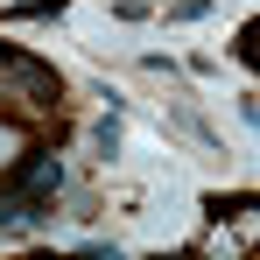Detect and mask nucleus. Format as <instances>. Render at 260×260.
Instances as JSON below:
<instances>
[{"label": "nucleus", "mask_w": 260, "mask_h": 260, "mask_svg": "<svg viewBox=\"0 0 260 260\" xmlns=\"http://www.w3.org/2000/svg\"><path fill=\"white\" fill-rule=\"evenodd\" d=\"M246 56H253V63H260V28H253V36H246Z\"/></svg>", "instance_id": "39448f33"}, {"label": "nucleus", "mask_w": 260, "mask_h": 260, "mask_svg": "<svg viewBox=\"0 0 260 260\" xmlns=\"http://www.w3.org/2000/svg\"><path fill=\"white\" fill-rule=\"evenodd\" d=\"M0 63H7V71L28 85V99H56V91H63V78H56L49 63H36V56H0Z\"/></svg>", "instance_id": "f03ea898"}, {"label": "nucleus", "mask_w": 260, "mask_h": 260, "mask_svg": "<svg viewBox=\"0 0 260 260\" xmlns=\"http://www.w3.org/2000/svg\"><path fill=\"white\" fill-rule=\"evenodd\" d=\"M239 239H253V246H260V204H253V211H239Z\"/></svg>", "instance_id": "20e7f679"}, {"label": "nucleus", "mask_w": 260, "mask_h": 260, "mask_svg": "<svg viewBox=\"0 0 260 260\" xmlns=\"http://www.w3.org/2000/svg\"><path fill=\"white\" fill-rule=\"evenodd\" d=\"M56 183H63V162L43 148V155H28V169H21V183H14V190L28 197V211H43L49 197H56Z\"/></svg>", "instance_id": "f257e3e1"}, {"label": "nucleus", "mask_w": 260, "mask_h": 260, "mask_svg": "<svg viewBox=\"0 0 260 260\" xmlns=\"http://www.w3.org/2000/svg\"><path fill=\"white\" fill-rule=\"evenodd\" d=\"M14 155H21V134H14V127H0V169H14Z\"/></svg>", "instance_id": "7ed1b4c3"}]
</instances>
